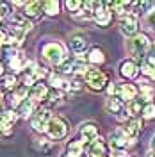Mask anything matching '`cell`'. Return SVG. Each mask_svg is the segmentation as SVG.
<instances>
[{
    "instance_id": "cell-30",
    "label": "cell",
    "mask_w": 155,
    "mask_h": 157,
    "mask_svg": "<svg viewBox=\"0 0 155 157\" xmlns=\"http://www.w3.org/2000/svg\"><path fill=\"white\" fill-rule=\"evenodd\" d=\"M62 6H64V7H66V11H68L70 14L73 16V14H77L78 11L84 7V0H66Z\"/></svg>"
},
{
    "instance_id": "cell-39",
    "label": "cell",
    "mask_w": 155,
    "mask_h": 157,
    "mask_svg": "<svg viewBox=\"0 0 155 157\" xmlns=\"http://www.w3.org/2000/svg\"><path fill=\"white\" fill-rule=\"evenodd\" d=\"M4 98H6V91L0 88V111H2V102H4Z\"/></svg>"
},
{
    "instance_id": "cell-20",
    "label": "cell",
    "mask_w": 155,
    "mask_h": 157,
    "mask_svg": "<svg viewBox=\"0 0 155 157\" xmlns=\"http://www.w3.org/2000/svg\"><path fill=\"white\" fill-rule=\"evenodd\" d=\"M86 61L91 68H100L107 63V54L100 47H91L86 54Z\"/></svg>"
},
{
    "instance_id": "cell-36",
    "label": "cell",
    "mask_w": 155,
    "mask_h": 157,
    "mask_svg": "<svg viewBox=\"0 0 155 157\" xmlns=\"http://www.w3.org/2000/svg\"><path fill=\"white\" fill-rule=\"evenodd\" d=\"M105 95H107V98L109 97H116V82H111V84L107 86Z\"/></svg>"
},
{
    "instance_id": "cell-9",
    "label": "cell",
    "mask_w": 155,
    "mask_h": 157,
    "mask_svg": "<svg viewBox=\"0 0 155 157\" xmlns=\"http://www.w3.org/2000/svg\"><path fill=\"white\" fill-rule=\"evenodd\" d=\"M118 75L121 77V80H125V82H134V80L141 75L139 64H137L134 59L125 57L119 63V66H118Z\"/></svg>"
},
{
    "instance_id": "cell-26",
    "label": "cell",
    "mask_w": 155,
    "mask_h": 157,
    "mask_svg": "<svg viewBox=\"0 0 155 157\" xmlns=\"http://www.w3.org/2000/svg\"><path fill=\"white\" fill-rule=\"evenodd\" d=\"M61 7H62V4H61L59 0H47V2H43V13H45V16H48V18L59 16Z\"/></svg>"
},
{
    "instance_id": "cell-35",
    "label": "cell",
    "mask_w": 155,
    "mask_h": 157,
    "mask_svg": "<svg viewBox=\"0 0 155 157\" xmlns=\"http://www.w3.org/2000/svg\"><path fill=\"white\" fill-rule=\"evenodd\" d=\"M7 39H9V32H7L6 29H2V27H0V48H6Z\"/></svg>"
},
{
    "instance_id": "cell-1",
    "label": "cell",
    "mask_w": 155,
    "mask_h": 157,
    "mask_svg": "<svg viewBox=\"0 0 155 157\" xmlns=\"http://www.w3.org/2000/svg\"><path fill=\"white\" fill-rule=\"evenodd\" d=\"M152 41L153 39L150 38V34H146V32H139L137 36L127 39V52H128L130 59H134L137 64H139L146 56H150Z\"/></svg>"
},
{
    "instance_id": "cell-28",
    "label": "cell",
    "mask_w": 155,
    "mask_h": 157,
    "mask_svg": "<svg viewBox=\"0 0 155 157\" xmlns=\"http://www.w3.org/2000/svg\"><path fill=\"white\" fill-rule=\"evenodd\" d=\"M66 97V93H62V91H59V89H52L50 88V93H48V98H47V102H45V107H55L59 104H62V100Z\"/></svg>"
},
{
    "instance_id": "cell-7",
    "label": "cell",
    "mask_w": 155,
    "mask_h": 157,
    "mask_svg": "<svg viewBox=\"0 0 155 157\" xmlns=\"http://www.w3.org/2000/svg\"><path fill=\"white\" fill-rule=\"evenodd\" d=\"M118 29L121 32V36L130 39L141 32V21L132 13L130 14H123V16H118Z\"/></svg>"
},
{
    "instance_id": "cell-8",
    "label": "cell",
    "mask_w": 155,
    "mask_h": 157,
    "mask_svg": "<svg viewBox=\"0 0 155 157\" xmlns=\"http://www.w3.org/2000/svg\"><path fill=\"white\" fill-rule=\"evenodd\" d=\"M116 14L105 6V2H93V21L98 27H111Z\"/></svg>"
},
{
    "instance_id": "cell-5",
    "label": "cell",
    "mask_w": 155,
    "mask_h": 157,
    "mask_svg": "<svg viewBox=\"0 0 155 157\" xmlns=\"http://www.w3.org/2000/svg\"><path fill=\"white\" fill-rule=\"evenodd\" d=\"M45 136L48 137L50 141H62L70 136V123L66 118L62 116H54L52 121L48 123V128L45 132Z\"/></svg>"
},
{
    "instance_id": "cell-14",
    "label": "cell",
    "mask_w": 155,
    "mask_h": 157,
    "mask_svg": "<svg viewBox=\"0 0 155 157\" xmlns=\"http://www.w3.org/2000/svg\"><path fill=\"white\" fill-rule=\"evenodd\" d=\"M43 2H38V0H30L25 4V7L21 9V16L29 21H38V20L43 18Z\"/></svg>"
},
{
    "instance_id": "cell-6",
    "label": "cell",
    "mask_w": 155,
    "mask_h": 157,
    "mask_svg": "<svg viewBox=\"0 0 155 157\" xmlns=\"http://www.w3.org/2000/svg\"><path fill=\"white\" fill-rule=\"evenodd\" d=\"M54 116H55V114L52 113V109L41 105V107L34 113V116L30 118V127H32V130H34L36 134H39V136H43V134L47 132L48 123L52 121Z\"/></svg>"
},
{
    "instance_id": "cell-4",
    "label": "cell",
    "mask_w": 155,
    "mask_h": 157,
    "mask_svg": "<svg viewBox=\"0 0 155 157\" xmlns=\"http://www.w3.org/2000/svg\"><path fill=\"white\" fill-rule=\"evenodd\" d=\"M107 143L111 150H130V148L137 147V139H132V137L127 136V132L123 130V127H118L114 130L109 132L107 136Z\"/></svg>"
},
{
    "instance_id": "cell-10",
    "label": "cell",
    "mask_w": 155,
    "mask_h": 157,
    "mask_svg": "<svg viewBox=\"0 0 155 157\" xmlns=\"http://www.w3.org/2000/svg\"><path fill=\"white\" fill-rule=\"evenodd\" d=\"M89 48V38L84 32H73L70 36V50L75 57H86Z\"/></svg>"
},
{
    "instance_id": "cell-38",
    "label": "cell",
    "mask_w": 155,
    "mask_h": 157,
    "mask_svg": "<svg viewBox=\"0 0 155 157\" xmlns=\"http://www.w3.org/2000/svg\"><path fill=\"white\" fill-rule=\"evenodd\" d=\"M150 150L155 154V134L152 136V139H150Z\"/></svg>"
},
{
    "instance_id": "cell-41",
    "label": "cell",
    "mask_w": 155,
    "mask_h": 157,
    "mask_svg": "<svg viewBox=\"0 0 155 157\" xmlns=\"http://www.w3.org/2000/svg\"><path fill=\"white\" fill-rule=\"evenodd\" d=\"M150 54H152V56H155V39L152 41V50H150Z\"/></svg>"
},
{
    "instance_id": "cell-29",
    "label": "cell",
    "mask_w": 155,
    "mask_h": 157,
    "mask_svg": "<svg viewBox=\"0 0 155 157\" xmlns=\"http://www.w3.org/2000/svg\"><path fill=\"white\" fill-rule=\"evenodd\" d=\"M20 120L18 113L13 109H2L0 111V123H7V125H16V121Z\"/></svg>"
},
{
    "instance_id": "cell-12",
    "label": "cell",
    "mask_w": 155,
    "mask_h": 157,
    "mask_svg": "<svg viewBox=\"0 0 155 157\" xmlns=\"http://www.w3.org/2000/svg\"><path fill=\"white\" fill-rule=\"evenodd\" d=\"M105 111L109 113V114L116 116L121 123H125L127 120L130 118V116H128V113H127V104H123L118 97L105 98Z\"/></svg>"
},
{
    "instance_id": "cell-2",
    "label": "cell",
    "mask_w": 155,
    "mask_h": 157,
    "mask_svg": "<svg viewBox=\"0 0 155 157\" xmlns=\"http://www.w3.org/2000/svg\"><path fill=\"white\" fill-rule=\"evenodd\" d=\"M68 56V50L61 41H47L41 45V59L52 68H57Z\"/></svg>"
},
{
    "instance_id": "cell-31",
    "label": "cell",
    "mask_w": 155,
    "mask_h": 157,
    "mask_svg": "<svg viewBox=\"0 0 155 157\" xmlns=\"http://www.w3.org/2000/svg\"><path fill=\"white\" fill-rule=\"evenodd\" d=\"M36 147H38V150L41 152V154H47V152H50V150H52L54 143H52L47 136H41V137H38V139H36Z\"/></svg>"
},
{
    "instance_id": "cell-19",
    "label": "cell",
    "mask_w": 155,
    "mask_h": 157,
    "mask_svg": "<svg viewBox=\"0 0 155 157\" xmlns=\"http://www.w3.org/2000/svg\"><path fill=\"white\" fill-rule=\"evenodd\" d=\"M47 84H48L52 89H59V91H62V93H68L70 91V77L61 75L55 70L50 71L48 78H47Z\"/></svg>"
},
{
    "instance_id": "cell-42",
    "label": "cell",
    "mask_w": 155,
    "mask_h": 157,
    "mask_svg": "<svg viewBox=\"0 0 155 157\" xmlns=\"http://www.w3.org/2000/svg\"><path fill=\"white\" fill-rule=\"evenodd\" d=\"M145 157H155V154L152 152V150H148V152L145 154Z\"/></svg>"
},
{
    "instance_id": "cell-44",
    "label": "cell",
    "mask_w": 155,
    "mask_h": 157,
    "mask_svg": "<svg viewBox=\"0 0 155 157\" xmlns=\"http://www.w3.org/2000/svg\"><path fill=\"white\" fill-rule=\"evenodd\" d=\"M0 56H2V52H0Z\"/></svg>"
},
{
    "instance_id": "cell-17",
    "label": "cell",
    "mask_w": 155,
    "mask_h": 157,
    "mask_svg": "<svg viewBox=\"0 0 155 157\" xmlns=\"http://www.w3.org/2000/svg\"><path fill=\"white\" fill-rule=\"evenodd\" d=\"M48 93H50V86L47 82H38L36 86L30 88V93H29V98L32 102H36L39 107L45 105L47 98H48Z\"/></svg>"
},
{
    "instance_id": "cell-13",
    "label": "cell",
    "mask_w": 155,
    "mask_h": 157,
    "mask_svg": "<svg viewBox=\"0 0 155 157\" xmlns=\"http://www.w3.org/2000/svg\"><path fill=\"white\" fill-rule=\"evenodd\" d=\"M77 137H80L86 145L100 137V127L96 121H82L77 128Z\"/></svg>"
},
{
    "instance_id": "cell-24",
    "label": "cell",
    "mask_w": 155,
    "mask_h": 157,
    "mask_svg": "<svg viewBox=\"0 0 155 157\" xmlns=\"http://www.w3.org/2000/svg\"><path fill=\"white\" fill-rule=\"evenodd\" d=\"M153 9H155V2H150V0H139V2H134V11H132V14H136L137 18H139V16L146 18Z\"/></svg>"
},
{
    "instance_id": "cell-34",
    "label": "cell",
    "mask_w": 155,
    "mask_h": 157,
    "mask_svg": "<svg viewBox=\"0 0 155 157\" xmlns=\"http://www.w3.org/2000/svg\"><path fill=\"white\" fill-rule=\"evenodd\" d=\"M145 23L148 25V29L150 30H155V9L145 18Z\"/></svg>"
},
{
    "instance_id": "cell-25",
    "label": "cell",
    "mask_w": 155,
    "mask_h": 157,
    "mask_svg": "<svg viewBox=\"0 0 155 157\" xmlns=\"http://www.w3.org/2000/svg\"><path fill=\"white\" fill-rule=\"evenodd\" d=\"M136 84H137V88H139V97H143V98H146V100H150V102H153L155 88L152 86V82L141 78V80H137Z\"/></svg>"
},
{
    "instance_id": "cell-22",
    "label": "cell",
    "mask_w": 155,
    "mask_h": 157,
    "mask_svg": "<svg viewBox=\"0 0 155 157\" xmlns=\"http://www.w3.org/2000/svg\"><path fill=\"white\" fill-rule=\"evenodd\" d=\"M148 104H152L150 100H146L143 97H137L136 100H132L130 104H127V113H128V116L130 118H141L143 114V111Z\"/></svg>"
},
{
    "instance_id": "cell-37",
    "label": "cell",
    "mask_w": 155,
    "mask_h": 157,
    "mask_svg": "<svg viewBox=\"0 0 155 157\" xmlns=\"http://www.w3.org/2000/svg\"><path fill=\"white\" fill-rule=\"evenodd\" d=\"M111 157H130L127 150H112L111 152Z\"/></svg>"
},
{
    "instance_id": "cell-3",
    "label": "cell",
    "mask_w": 155,
    "mask_h": 157,
    "mask_svg": "<svg viewBox=\"0 0 155 157\" xmlns=\"http://www.w3.org/2000/svg\"><path fill=\"white\" fill-rule=\"evenodd\" d=\"M84 82H86V88L91 89L93 93H105L107 86L111 84V77L104 70L89 66V70L84 75Z\"/></svg>"
},
{
    "instance_id": "cell-27",
    "label": "cell",
    "mask_w": 155,
    "mask_h": 157,
    "mask_svg": "<svg viewBox=\"0 0 155 157\" xmlns=\"http://www.w3.org/2000/svg\"><path fill=\"white\" fill-rule=\"evenodd\" d=\"M20 86V77L18 75H14V73H6L4 77H2V89L4 91H14V89Z\"/></svg>"
},
{
    "instance_id": "cell-11",
    "label": "cell",
    "mask_w": 155,
    "mask_h": 157,
    "mask_svg": "<svg viewBox=\"0 0 155 157\" xmlns=\"http://www.w3.org/2000/svg\"><path fill=\"white\" fill-rule=\"evenodd\" d=\"M116 97L123 102V104H130L132 100H136L139 97V88L136 82H125L119 80L116 82Z\"/></svg>"
},
{
    "instance_id": "cell-40",
    "label": "cell",
    "mask_w": 155,
    "mask_h": 157,
    "mask_svg": "<svg viewBox=\"0 0 155 157\" xmlns=\"http://www.w3.org/2000/svg\"><path fill=\"white\" fill-rule=\"evenodd\" d=\"M4 75H6V64L0 61V77H4Z\"/></svg>"
},
{
    "instance_id": "cell-15",
    "label": "cell",
    "mask_w": 155,
    "mask_h": 157,
    "mask_svg": "<svg viewBox=\"0 0 155 157\" xmlns=\"http://www.w3.org/2000/svg\"><path fill=\"white\" fill-rule=\"evenodd\" d=\"M111 147H109V143H107L105 137H96L95 141H91L89 145H87V154L89 155H95V157H111Z\"/></svg>"
},
{
    "instance_id": "cell-18",
    "label": "cell",
    "mask_w": 155,
    "mask_h": 157,
    "mask_svg": "<svg viewBox=\"0 0 155 157\" xmlns=\"http://www.w3.org/2000/svg\"><path fill=\"white\" fill-rule=\"evenodd\" d=\"M143 120L141 118H128L125 123H123V130L127 132V136L132 137V139H137L139 141V137L143 136V132H145V127H143Z\"/></svg>"
},
{
    "instance_id": "cell-32",
    "label": "cell",
    "mask_w": 155,
    "mask_h": 157,
    "mask_svg": "<svg viewBox=\"0 0 155 157\" xmlns=\"http://www.w3.org/2000/svg\"><path fill=\"white\" fill-rule=\"evenodd\" d=\"M141 120L143 121H155V104H148L143 111V114H141Z\"/></svg>"
},
{
    "instance_id": "cell-33",
    "label": "cell",
    "mask_w": 155,
    "mask_h": 157,
    "mask_svg": "<svg viewBox=\"0 0 155 157\" xmlns=\"http://www.w3.org/2000/svg\"><path fill=\"white\" fill-rule=\"evenodd\" d=\"M14 13L11 9V4L9 2H0V20L2 21H6V20H9Z\"/></svg>"
},
{
    "instance_id": "cell-43",
    "label": "cell",
    "mask_w": 155,
    "mask_h": 157,
    "mask_svg": "<svg viewBox=\"0 0 155 157\" xmlns=\"http://www.w3.org/2000/svg\"><path fill=\"white\" fill-rule=\"evenodd\" d=\"M61 157H68V155H66V154H62V155H61Z\"/></svg>"
},
{
    "instance_id": "cell-23",
    "label": "cell",
    "mask_w": 155,
    "mask_h": 157,
    "mask_svg": "<svg viewBox=\"0 0 155 157\" xmlns=\"http://www.w3.org/2000/svg\"><path fill=\"white\" fill-rule=\"evenodd\" d=\"M39 109V105L36 102H32L30 98H27L25 102H21V105L16 109V113H18L20 118H23V120H30V118L34 116V113Z\"/></svg>"
},
{
    "instance_id": "cell-16",
    "label": "cell",
    "mask_w": 155,
    "mask_h": 157,
    "mask_svg": "<svg viewBox=\"0 0 155 157\" xmlns=\"http://www.w3.org/2000/svg\"><path fill=\"white\" fill-rule=\"evenodd\" d=\"M64 154L68 157H86L87 154V145L80 139V137H71L66 147H64Z\"/></svg>"
},
{
    "instance_id": "cell-21",
    "label": "cell",
    "mask_w": 155,
    "mask_h": 157,
    "mask_svg": "<svg viewBox=\"0 0 155 157\" xmlns=\"http://www.w3.org/2000/svg\"><path fill=\"white\" fill-rule=\"evenodd\" d=\"M139 70L141 75L145 77V80L148 82H155V56H146L141 63H139Z\"/></svg>"
}]
</instances>
